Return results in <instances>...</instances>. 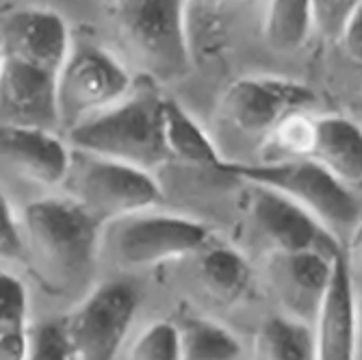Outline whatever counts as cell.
Masks as SVG:
<instances>
[{
    "label": "cell",
    "mask_w": 362,
    "mask_h": 360,
    "mask_svg": "<svg viewBox=\"0 0 362 360\" xmlns=\"http://www.w3.org/2000/svg\"><path fill=\"white\" fill-rule=\"evenodd\" d=\"M24 256L33 274L52 293H89L105 223L70 195L28 202L22 213Z\"/></svg>",
    "instance_id": "cell-1"
},
{
    "label": "cell",
    "mask_w": 362,
    "mask_h": 360,
    "mask_svg": "<svg viewBox=\"0 0 362 360\" xmlns=\"http://www.w3.org/2000/svg\"><path fill=\"white\" fill-rule=\"evenodd\" d=\"M163 103L165 98H160L150 83L144 87L135 85L124 100L72 128L68 144L74 150L144 170L158 168L170 161L163 130Z\"/></svg>",
    "instance_id": "cell-2"
},
{
    "label": "cell",
    "mask_w": 362,
    "mask_h": 360,
    "mask_svg": "<svg viewBox=\"0 0 362 360\" xmlns=\"http://www.w3.org/2000/svg\"><path fill=\"white\" fill-rule=\"evenodd\" d=\"M187 0H117V35L133 63L154 83L191 72Z\"/></svg>",
    "instance_id": "cell-3"
},
{
    "label": "cell",
    "mask_w": 362,
    "mask_h": 360,
    "mask_svg": "<svg viewBox=\"0 0 362 360\" xmlns=\"http://www.w3.org/2000/svg\"><path fill=\"white\" fill-rule=\"evenodd\" d=\"M221 172L235 176L247 185H260L280 191L293 202H298L310 215H315L327 231L337 237L356 226L358 202L351 189L343 185L334 174L327 172L315 158H291V161H256L239 163L226 161Z\"/></svg>",
    "instance_id": "cell-4"
},
{
    "label": "cell",
    "mask_w": 362,
    "mask_h": 360,
    "mask_svg": "<svg viewBox=\"0 0 362 360\" xmlns=\"http://www.w3.org/2000/svg\"><path fill=\"white\" fill-rule=\"evenodd\" d=\"M65 191L105 226L163 202V189L150 170L83 150H74Z\"/></svg>",
    "instance_id": "cell-5"
},
{
    "label": "cell",
    "mask_w": 362,
    "mask_h": 360,
    "mask_svg": "<svg viewBox=\"0 0 362 360\" xmlns=\"http://www.w3.org/2000/svg\"><path fill=\"white\" fill-rule=\"evenodd\" d=\"M317 103V93L304 83L284 76H241L219 98L217 128L260 148L286 115L310 111Z\"/></svg>",
    "instance_id": "cell-6"
},
{
    "label": "cell",
    "mask_w": 362,
    "mask_h": 360,
    "mask_svg": "<svg viewBox=\"0 0 362 360\" xmlns=\"http://www.w3.org/2000/svg\"><path fill=\"white\" fill-rule=\"evenodd\" d=\"M209 239L211 231L202 221L154 209L109 221L103 235L117 263L133 269L156 267L202 252Z\"/></svg>",
    "instance_id": "cell-7"
},
{
    "label": "cell",
    "mask_w": 362,
    "mask_h": 360,
    "mask_svg": "<svg viewBox=\"0 0 362 360\" xmlns=\"http://www.w3.org/2000/svg\"><path fill=\"white\" fill-rule=\"evenodd\" d=\"M135 89L124 63L107 48L76 42L57 74L61 130L70 133L85 120L107 111Z\"/></svg>",
    "instance_id": "cell-8"
},
{
    "label": "cell",
    "mask_w": 362,
    "mask_h": 360,
    "mask_svg": "<svg viewBox=\"0 0 362 360\" xmlns=\"http://www.w3.org/2000/svg\"><path fill=\"white\" fill-rule=\"evenodd\" d=\"M139 308L137 289L124 280L93 286L65 317L78 360H115Z\"/></svg>",
    "instance_id": "cell-9"
},
{
    "label": "cell",
    "mask_w": 362,
    "mask_h": 360,
    "mask_svg": "<svg viewBox=\"0 0 362 360\" xmlns=\"http://www.w3.org/2000/svg\"><path fill=\"white\" fill-rule=\"evenodd\" d=\"M247 187V215L269 252H321L330 258L343 254L341 239L298 202L269 187Z\"/></svg>",
    "instance_id": "cell-10"
},
{
    "label": "cell",
    "mask_w": 362,
    "mask_h": 360,
    "mask_svg": "<svg viewBox=\"0 0 362 360\" xmlns=\"http://www.w3.org/2000/svg\"><path fill=\"white\" fill-rule=\"evenodd\" d=\"M337 258L321 252H267L265 280L280 313L313 325L330 286Z\"/></svg>",
    "instance_id": "cell-11"
},
{
    "label": "cell",
    "mask_w": 362,
    "mask_h": 360,
    "mask_svg": "<svg viewBox=\"0 0 362 360\" xmlns=\"http://www.w3.org/2000/svg\"><path fill=\"white\" fill-rule=\"evenodd\" d=\"M70 26L61 13L46 7L7 11L0 26V59H13L59 74L72 52Z\"/></svg>",
    "instance_id": "cell-12"
},
{
    "label": "cell",
    "mask_w": 362,
    "mask_h": 360,
    "mask_svg": "<svg viewBox=\"0 0 362 360\" xmlns=\"http://www.w3.org/2000/svg\"><path fill=\"white\" fill-rule=\"evenodd\" d=\"M0 154L3 166L16 176L40 187H61L70 176L74 150L57 130L3 124Z\"/></svg>",
    "instance_id": "cell-13"
},
{
    "label": "cell",
    "mask_w": 362,
    "mask_h": 360,
    "mask_svg": "<svg viewBox=\"0 0 362 360\" xmlns=\"http://www.w3.org/2000/svg\"><path fill=\"white\" fill-rule=\"evenodd\" d=\"M3 124L59 130L57 74L13 59H0Z\"/></svg>",
    "instance_id": "cell-14"
},
{
    "label": "cell",
    "mask_w": 362,
    "mask_h": 360,
    "mask_svg": "<svg viewBox=\"0 0 362 360\" xmlns=\"http://www.w3.org/2000/svg\"><path fill=\"white\" fill-rule=\"evenodd\" d=\"M360 306L356 304L354 276L343 254L337 258L330 286L313 323L317 360H356Z\"/></svg>",
    "instance_id": "cell-15"
},
{
    "label": "cell",
    "mask_w": 362,
    "mask_h": 360,
    "mask_svg": "<svg viewBox=\"0 0 362 360\" xmlns=\"http://www.w3.org/2000/svg\"><path fill=\"white\" fill-rule=\"evenodd\" d=\"M313 156L349 189L362 187V126L337 113L317 115Z\"/></svg>",
    "instance_id": "cell-16"
},
{
    "label": "cell",
    "mask_w": 362,
    "mask_h": 360,
    "mask_svg": "<svg viewBox=\"0 0 362 360\" xmlns=\"http://www.w3.org/2000/svg\"><path fill=\"white\" fill-rule=\"evenodd\" d=\"M163 130H165L170 161L174 158L185 166L213 168L221 172L226 158L221 156L213 135H209L182 105L170 98L163 103Z\"/></svg>",
    "instance_id": "cell-17"
},
{
    "label": "cell",
    "mask_w": 362,
    "mask_h": 360,
    "mask_svg": "<svg viewBox=\"0 0 362 360\" xmlns=\"http://www.w3.org/2000/svg\"><path fill=\"white\" fill-rule=\"evenodd\" d=\"M197 276L209 296L217 302L233 306L237 304L252 284V267L247 258L226 245H206L197 260Z\"/></svg>",
    "instance_id": "cell-18"
},
{
    "label": "cell",
    "mask_w": 362,
    "mask_h": 360,
    "mask_svg": "<svg viewBox=\"0 0 362 360\" xmlns=\"http://www.w3.org/2000/svg\"><path fill=\"white\" fill-rule=\"evenodd\" d=\"M254 360H317L310 323L288 315H272L254 337Z\"/></svg>",
    "instance_id": "cell-19"
},
{
    "label": "cell",
    "mask_w": 362,
    "mask_h": 360,
    "mask_svg": "<svg viewBox=\"0 0 362 360\" xmlns=\"http://www.w3.org/2000/svg\"><path fill=\"white\" fill-rule=\"evenodd\" d=\"M315 26L313 0H267L262 37L278 52H298L306 46Z\"/></svg>",
    "instance_id": "cell-20"
},
{
    "label": "cell",
    "mask_w": 362,
    "mask_h": 360,
    "mask_svg": "<svg viewBox=\"0 0 362 360\" xmlns=\"http://www.w3.org/2000/svg\"><path fill=\"white\" fill-rule=\"evenodd\" d=\"M28 293L13 274H0V360H26L30 332L26 328Z\"/></svg>",
    "instance_id": "cell-21"
},
{
    "label": "cell",
    "mask_w": 362,
    "mask_h": 360,
    "mask_svg": "<svg viewBox=\"0 0 362 360\" xmlns=\"http://www.w3.org/2000/svg\"><path fill=\"white\" fill-rule=\"evenodd\" d=\"M182 360H241L239 339L206 317H185L178 323Z\"/></svg>",
    "instance_id": "cell-22"
},
{
    "label": "cell",
    "mask_w": 362,
    "mask_h": 360,
    "mask_svg": "<svg viewBox=\"0 0 362 360\" xmlns=\"http://www.w3.org/2000/svg\"><path fill=\"white\" fill-rule=\"evenodd\" d=\"M317 115L310 111H298L286 115L274 133L258 148V161H291V158H310L315 148Z\"/></svg>",
    "instance_id": "cell-23"
},
{
    "label": "cell",
    "mask_w": 362,
    "mask_h": 360,
    "mask_svg": "<svg viewBox=\"0 0 362 360\" xmlns=\"http://www.w3.org/2000/svg\"><path fill=\"white\" fill-rule=\"evenodd\" d=\"M126 360H182L180 330L174 321H152L130 345Z\"/></svg>",
    "instance_id": "cell-24"
},
{
    "label": "cell",
    "mask_w": 362,
    "mask_h": 360,
    "mask_svg": "<svg viewBox=\"0 0 362 360\" xmlns=\"http://www.w3.org/2000/svg\"><path fill=\"white\" fill-rule=\"evenodd\" d=\"M26 360H78L65 319H46L30 330Z\"/></svg>",
    "instance_id": "cell-25"
},
{
    "label": "cell",
    "mask_w": 362,
    "mask_h": 360,
    "mask_svg": "<svg viewBox=\"0 0 362 360\" xmlns=\"http://www.w3.org/2000/svg\"><path fill=\"white\" fill-rule=\"evenodd\" d=\"M315 26L325 40H337L351 13L362 5V0H313Z\"/></svg>",
    "instance_id": "cell-26"
},
{
    "label": "cell",
    "mask_w": 362,
    "mask_h": 360,
    "mask_svg": "<svg viewBox=\"0 0 362 360\" xmlns=\"http://www.w3.org/2000/svg\"><path fill=\"white\" fill-rule=\"evenodd\" d=\"M0 250H3V260L24 256L22 219L5 195H3V202H0Z\"/></svg>",
    "instance_id": "cell-27"
},
{
    "label": "cell",
    "mask_w": 362,
    "mask_h": 360,
    "mask_svg": "<svg viewBox=\"0 0 362 360\" xmlns=\"http://www.w3.org/2000/svg\"><path fill=\"white\" fill-rule=\"evenodd\" d=\"M343 59H347L354 68L362 72V5L351 13L347 24L343 26L341 35L334 40Z\"/></svg>",
    "instance_id": "cell-28"
},
{
    "label": "cell",
    "mask_w": 362,
    "mask_h": 360,
    "mask_svg": "<svg viewBox=\"0 0 362 360\" xmlns=\"http://www.w3.org/2000/svg\"><path fill=\"white\" fill-rule=\"evenodd\" d=\"M343 258H345L351 276L362 278V217L356 221V226L347 235V245L343 250Z\"/></svg>",
    "instance_id": "cell-29"
},
{
    "label": "cell",
    "mask_w": 362,
    "mask_h": 360,
    "mask_svg": "<svg viewBox=\"0 0 362 360\" xmlns=\"http://www.w3.org/2000/svg\"><path fill=\"white\" fill-rule=\"evenodd\" d=\"M237 3H241V0H197V5H200L202 9H206V11H221L226 7L237 5Z\"/></svg>",
    "instance_id": "cell-30"
},
{
    "label": "cell",
    "mask_w": 362,
    "mask_h": 360,
    "mask_svg": "<svg viewBox=\"0 0 362 360\" xmlns=\"http://www.w3.org/2000/svg\"><path fill=\"white\" fill-rule=\"evenodd\" d=\"M360 317H362V306H360Z\"/></svg>",
    "instance_id": "cell-31"
}]
</instances>
